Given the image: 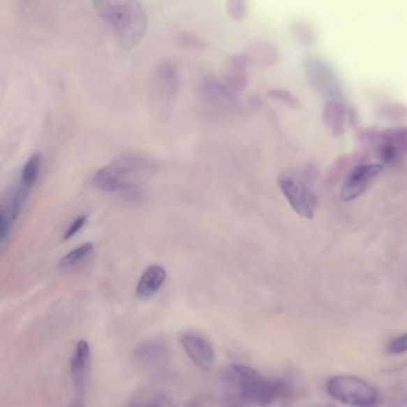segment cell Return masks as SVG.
<instances>
[{"instance_id": "cell-1", "label": "cell", "mask_w": 407, "mask_h": 407, "mask_svg": "<svg viewBox=\"0 0 407 407\" xmlns=\"http://www.w3.org/2000/svg\"><path fill=\"white\" fill-rule=\"evenodd\" d=\"M225 380L233 390L232 405L269 406L276 400L288 397V383L280 379H267L251 367L233 364L228 367Z\"/></svg>"}, {"instance_id": "cell-2", "label": "cell", "mask_w": 407, "mask_h": 407, "mask_svg": "<svg viewBox=\"0 0 407 407\" xmlns=\"http://www.w3.org/2000/svg\"><path fill=\"white\" fill-rule=\"evenodd\" d=\"M92 4L126 45H136L144 38L148 20L139 0H92Z\"/></svg>"}, {"instance_id": "cell-3", "label": "cell", "mask_w": 407, "mask_h": 407, "mask_svg": "<svg viewBox=\"0 0 407 407\" xmlns=\"http://www.w3.org/2000/svg\"><path fill=\"white\" fill-rule=\"evenodd\" d=\"M156 166L141 156H119L94 176L96 187L104 192L135 191L152 178Z\"/></svg>"}, {"instance_id": "cell-4", "label": "cell", "mask_w": 407, "mask_h": 407, "mask_svg": "<svg viewBox=\"0 0 407 407\" xmlns=\"http://www.w3.org/2000/svg\"><path fill=\"white\" fill-rule=\"evenodd\" d=\"M179 73L175 63L161 62L153 75L149 100L159 118H168L177 100Z\"/></svg>"}, {"instance_id": "cell-5", "label": "cell", "mask_w": 407, "mask_h": 407, "mask_svg": "<svg viewBox=\"0 0 407 407\" xmlns=\"http://www.w3.org/2000/svg\"><path fill=\"white\" fill-rule=\"evenodd\" d=\"M327 392L333 399L351 407H374L378 391L366 380L354 375H336L327 381Z\"/></svg>"}, {"instance_id": "cell-6", "label": "cell", "mask_w": 407, "mask_h": 407, "mask_svg": "<svg viewBox=\"0 0 407 407\" xmlns=\"http://www.w3.org/2000/svg\"><path fill=\"white\" fill-rule=\"evenodd\" d=\"M279 183L294 211L304 218H312L316 198L304 179L294 171H288L280 176Z\"/></svg>"}, {"instance_id": "cell-7", "label": "cell", "mask_w": 407, "mask_h": 407, "mask_svg": "<svg viewBox=\"0 0 407 407\" xmlns=\"http://www.w3.org/2000/svg\"><path fill=\"white\" fill-rule=\"evenodd\" d=\"M179 342L185 354L201 371H210L215 363L214 346L209 339L198 331H184L179 336Z\"/></svg>"}, {"instance_id": "cell-8", "label": "cell", "mask_w": 407, "mask_h": 407, "mask_svg": "<svg viewBox=\"0 0 407 407\" xmlns=\"http://www.w3.org/2000/svg\"><path fill=\"white\" fill-rule=\"evenodd\" d=\"M383 167L378 164H363L350 173L341 191V200L351 201L366 191L369 183L381 173Z\"/></svg>"}, {"instance_id": "cell-9", "label": "cell", "mask_w": 407, "mask_h": 407, "mask_svg": "<svg viewBox=\"0 0 407 407\" xmlns=\"http://www.w3.org/2000/svg\"><path fill=\"white\" fill-rule=\"evenodd\" d=\"M91 369V346L87 341L80 339L74 348L71 358V376L74 390L82 394L85 391Z\"/></svg>"}, {"instance_id": "cell-10", "label": "cell", "mask_w": 407, "mask_h": 407, "mask_svg": "<svg viewBox=\"0 0 407 407\" xmlns=\"http://www.w3.org/2000/svg\"><path fill=\"white\" fill-rule=\"evenodd\" d=\"M170 348L164 339L158 337L146 338L133 351V358L141 367H153L164 362L169 358Z\"/></svg>"}, {"instance_id": "cell-11", "label": "cell", "mask_w": 407, "mask_h": 407, "mask_svg": "<svg viewBox=\"0 0 407 407\" xmlns=\"http://www.w3.org/2000/svg\"><path fill=\"white\" fill-rule=\"evenodd\" d=\"M168 277L166 270L161 266L153 265L146 268L136 286V297L149 299L158 293Z\"/></svg>"}, {"instance_id": "cell-12", "label": "cell", "mask_w": 407, "mask_h": 407, "mask_svg": "<svg viewBox=\"0 0 407 407\" xmlns=\"http://www.w3.org/2000/svg\"><path fill=\"white\" fill-rule=\"evenodd\" d=\"M306 68L309 73V82H312L318 91L327 93V95H336L338 93L337 82L324 63L316 60H309Z\"/></svg>"}, {"instance_id": "cell-13", "label": "cell", "mask_w": 407, "mask_h": 407, "mask_svg": "<svg viewBox=\"0 0 407 407\" xmlns=\"http://www.w3.org/2000/svg\"><path fill=\"white\" fill-rule=\"evenodd\" d=\"M243 57L245 61L251 63L272 65L279 57V49L276 48V45L269 42H257L247 47L244 52Z\"/></svg>"}, {"instance_id": "cell-14", "label": "cell", "mask_w": 407, "mask_h": 407, "mask_svg": "<svg viewBox=\"0 0 407 407\" xmlns=\"http://www.w3.org/2000/svg\"><path fill=\"white\" fill-rule=\"evenodd\" d=\"M201 92L203 97L210 102H214L218 105H225L232 102V93L226 86L219 84L214 79H206L202 82Z\"/></svg>"}, {"instance_id": "cell-15", "label": "cell", "mask_w": 407, "mask_h": 407, "mask_svg": "<svg viewBox=\"0 0 407 407\" xmlns=\"http://www.w3.org/2000/svg\"><path fill=\"white\" fill-rule=\"evenodd\" d=\"M127 407H171L170 400L164 393L152 390L136 392Z\"/></svg>"}, {"instance_id": "cell-16", "label": "cell", "mask_w": 407, "mask_h": 407, "mask_svg": "<svg viewBox=\"0 0 407 407\" xmlns=\"http://www.w3.org/2000/svg\"><path fill=\"white\" fill-rule=\"evenodd\" d=\"M94 252V245L91 243H85L80 245L78 248L73 249L71 253L67 254L60 260L59 266L64 269H70L77 267L82 262L87 260Z\"/></svg>"}, {"instance_id": "cell-17", "label": "cell", "mask_w": 407, "mask_h": 407, "mask_svg": "<svg viewBox=\"0 0 407 407\" xmlns=\"http://www.w3.org/2000/svg\"><path fill=\"white\" fill-rule=\"evenodd\" d=\"M41 155L34 154L31 155L24 167L22 169L21 183L24 185L25 187L30 188L34 183H36L38 174H40V168H41Z\"/></svg>"}, {"instance_id": "cell-18", "label": "cell", "mask_w": 407, "mask_h": 407, "mask_svg": "<svg viewBox=\"0 0 407 407\" xmlns=\"http://www.w3.org/2000/svg\"><path fill=\"white\" fill-rule=\"evenodd\" d=\"M176 42H177L179 48L189 50V52H198L200 53V52H205L208 48V45L203 38L196 36L193 33H185V31L178 33L176 36Z\"/></svg>"}, {"instance_id": "cell-19", "label": "cell", "mask_w": 407, "mask_h": 407, "mask_svg": "<svg viewBox=\"0 0 407 407\" xmlns=\"http://www.w3.org/2000/svg\"><path fill=\"white\" fill-rule=\"evenodd\" d=\"M226 8L232 20L243 21L246 15L247 0H226Z\"/></svg>"}, {"instance_id": "cell-20", "label": "cell", "mask_w": 407, "mask_h": 407, "mask_svg": "<svg viewBox=\"0 0 407 407\" xmlns=\"http://www.w3.org/2000/svg\"><path fill=\"white\" fill-rule=\"evenodd\" d=\"M388 354L399 355L407 351V334L401 335L399 337L394 338L387 346Z\"/></svg>"}, {"instance_id": "cell-21", "label": "cell", "mask_w": 407, "mask_h": 407, "mask_svg": "<svg viewBox=\"0 0 407 407\" xmlns=\"http://www.w3.org/2000/svg\"><path fill=\"white\" fill-rule=\"evenodd\" d=\"M87 217L82 216L77 218V220H73V223L71 224L70 228L67 229L66 232H65V236L64 238L65 240H70L74 235H77L80 230H82V226L84 224L87 223Z\"/></svg>"}, {"instance_id": "cell-22", "label": "cell", "mask_w": 407, "mask_h": 407, "mask_svg": "<svg viewBox=\"0 0 407 407\" xmlns=\"http://www.w3.org/2000/svg\"><path fill=\"white\" fill-rule=\"evenodd\" d=\"M172 407H198V405L196 403H193V401H179Z\"/></svg>"}, {"instance_id": "cell-23", "label": "cell", "mask_w": 407, "mask_h": 407, "mask_svg": "<svg viewBox=\"0 0 407 407\" xmlns=\"http://www.w3.org/2000/svg\"><path fill=\"white\" fill-rule=\"evenodd\" d=\"M72 407H84V405H82V401H75V403L72 405Z\"/></svg>"}]
</instances>
